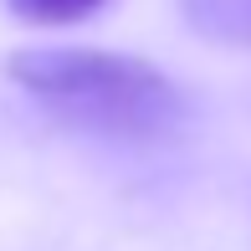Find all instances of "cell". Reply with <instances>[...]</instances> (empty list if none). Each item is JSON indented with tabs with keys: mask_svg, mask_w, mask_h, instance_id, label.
Returning a JSON list of instances; mask_svg holds the SVG:
<instances>
[{
	"mask_svg": "<svg viewBox=\"0 0 251 251\" xmlns=\"http://www.w3.org/2000/svg\"><path fill=\"white\" fill-rule=\"evenodd\" d=\"M5 72L51 118L98 139L154 144L190 118L179 82L144 56L98 47H26L5 62Z\"/></svg>",
	"mask_w": 251,
	"mask_h": 251,
	"instance_id": "6da1fadb",
	"label": "cell"
},
{
	"mask_svg": "<svg viewBox=\"0 0 251 251\" xmlns=\"http://www.w3.org/2000/svg\"><path fill=\"white\" fill-rule=\"evenodd\" d=\"M185 21L210 41L251 47V0H179Z\"/></svg>",
	"mask_w": 251,
	"mask_h": 251,
	"instance_id": "7a4b0ae2",
	"label": "cell"
},
{
	"mask_svg": "<svg viewBox=\"0 0 251 251\" xmlns=\"http://www.w3.org/2000/svg\"><path fill=\"white\" fill-rule=\"evenodd\" d=\"M5 5L21 21H31V26H72V21L102 10L108 0H5Z\"/></svg>",
	"mask_w": 251,
	"mask_h": 251,
	"instance_id": "3957f363",
	"label": "cell"
}]
</instances>
